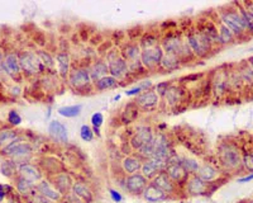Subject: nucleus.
Instances as JSON below:
<instances>
[{
	"mask_svg": "<svg viewBox=\"0 0 253 203\" xmlns=\"http://www.w3.org/2000/svg\"><path fill=\"white\" fill-rule=\"evenodd\" d=\"M161 47H162L165 54L177 56L182 61V64H185L187 61L195 60V56L185 41L184 33L178 32V30L172 29L166 32L161 38Z\"/></svg>",
	"mask_w": 253,
	"mask_h": 203,
	"instance_id": "nucleus-1",
	"label": "nucleus"
},
{
	"mask_svg": "<svg viewBox=\"0 0 253 203\" xmlns=\"http://www.w3.org/2000/svg\"><path fill=\"white\" fill-rule=\"evenodd\" d=\"M217 14L220 23L226 26L229 30H232V33L234 34L237 41H241L242 42V41L247 40L248 37H250L247 32H246L241 14L237 10V8H235L234 3L229 4V5L219 9L217 12Z\"/></svg>",
	"mask_w": 253,
	"mask_h": 203,
	"instance_id": "nucleus-2",
	"label": "nucleus"
},
{
	"mask_svg": "<svg viewBox=\"0 0 253 203\" xmlns=\"http://www.w3.org/2000/svg\"><path fill=\"white\" fill-rule=\"evenodd\" d=\"M218 161L222 169L234 173L238 170L243 169L242 168V150L239 146L234 143L227 141L222 143L218 147Z\"/></svg>",
	"mask_w": 253,
	"mask_h": 203,
	"instance_id": "nucleus-3",
	"label": "nucleus"
},
{
	"mask_svg": "<svg viewBox=\"0 0 253 203\" xmlns=\"http://www.w3.org/2000/svg\"><path fill=\"white\" fill-rule=\"evenodd\" d=\"M182 33H184L185 41H186L187 46L190 47L195 58H206L215 54L217 49L200 33L199 30L196 29L195 26L187 28Z\"/></svg>",
	"mask_w": 253,
	"mask_h": 203,
	"instance_id": "nucleus-4",
	"label": "nucleus"
},
{
	"mask_svg": "<svg viewBox=\"0 0 253 203\" xmlns=\"http://www.w3.org/2000/svg\"><path fill=\"white\" fill-rule=\"evenodd\" d=\"M210 78L211 97L215 99H223L230 94L229 87V66H222L215 69Z\"/></svg>",
	"mask_w": 253,
	"mask_h": 203,
	"instance_id": "nucleus-5",
	"label": "nucleus"
},
{
	"mask_svg": "<svg viewBox=\"0 0 253 203\" xmlns=\"http://www.w3.org/2000/svg\"><path fill=\"white\" fill-rule=\"evenodd\" d=\"M89 65H77V66L71 67L67 83H69L70 88H73L77 93L85 91L88 88L94 89L90 79V73H89Z\"/></svg>",
	"mask_w": 253,
	"mask_h": 203,
	"instance_id": "nucleus-6",
	"label": "nucleus"
},
{
	"mask_svg": "<svg viewBox=\"0 0 253 203\" xmlns=\"http://www.w3.org/2000/svg\"><path fill=\"white\" fill-rule=\"evenodd\" d=\"M187 91L184 85L171 84L165 95L162 97L163 103L166 107H169L172 111H181V108H186L185 106V98L187 95Z\"/></svg>",
	"mask_w": 253,
	"mask_h": 203,
	"instance_id": "nucleus-7",
	"label": "nucleus"
},
{
	"mask_svg": "<svg viewBox=\"0 0 253 203\" xmlns=\"http://www.w3.org/2000/svg\"><path fill=\"white\" fill-rule=\"evenodd\" d=\"M196 29L199 30L200 33L214 46L215 49H220L222 43L219 38V30H218V19L213 18H205L199 19L195 23Z\"/></svg>",
	"mask_w": 253,
	"mask_h": 203,
	"instance_id": "nucleus-8",
	"label": "nucleus"
},
{
	"mask_svg": "<svg viewBox=\"0 0 253 203\" xmlns=\"http://www.w3.org/2000/svg\"><path fill=\"white\" fill-rule=\"evenodd\" d=\"M3 154L5 156H9L10 159H13V161H22L25 159L29 158L33 154V147L32 145L23 140L21 137H18L17 140H14L12 144L4 147L3 149ZM23 164V161H22Z\"/></svg>",
	"mask_w": 253,
	"mask_h": 203,
	"instance_id": "nucleus-9",
	"label": "nucleus"
},
{
	"mask_svg": "<svg viewBox=\"0 0 253 203\" xmlns=\"http://www.w3.org/2000/svg\"><path fill=\"white\" fill-rule=\"evenodd\" d=\"M18 58L21 70L27 75L36 76L46 71L45 67L41 64V61H39L38 56H37V52L23 51L18 55Z\"/></svg>",
	"mask_w": 253,
	"mask_h": 203,
	"instance_id": "nucleus-10",
	"label": "nucleus"
},
{
	"mask_svg": "<svg viewBox=\"0 0 253 203\" xmlns=\"http://www.w3.org/2000/svg\"><path fill=\"white\" fill-rule=\"evenodd\" d=\"M152 144H153V156L152 158L167 161L172 155L175 154L169 137L166 136L165 134H162V132H158L157 135H154Z\"/></svg>",
	"mask_w": 253,
	"mask_h": 203,
	"instance_id": "nucleus-11",
	"label": "nucleus"
},
{
	"mask_svg": "<svg viewBox=\"0 0 253 203\" xmlns=\"http://www.w3.org/2000/svg\"><path fill=\"white\" fill-rule=\"evenodd\" d=\"M154 137L153 128L148 124H142V126H138L134 131V134L132 135L129 140V146L132 150H136L138 151L142 146L146 145L148 143H152Z\"/></svg>",
	"mask_w": 253,
	"mask_h": 203,
	"instance_id": "nucleus-12",
	"label": "nucleus"
},
{
	"mask_svg": "<svg viewBox=\"0 0 253 203\" xmlns=\"http://www.w3.org/2000/svg\"><path fill=\"white\" fill-rule=\"evenodd\" d=\"M163 55H165V52L160 45L153 47V49L142 50L139 60L147 71H154V70L160 69V62L162 60Z\"/></svg>",
	"mask_w": 253,
	"mask_h": 203,
	"instance_id": "nucleus-13",
	"label": "nucleus"
},
{
	"mask_svg": "<svg viewBox=\"0 0 253 203\" xmlns=\"http://www.w3.org/2000/svg\"><path fill=\"white\" fill-rule=\"evenodd\" d=\"M148 184H150V180L141 173L126 176V191L133 196H142Z\"/></svg>",
	"mask_w": 253,
	"mask_h": 203,
	"instance_id": "nucleus-14",
	"label": "nucleus"
},
{
	"mask_svg": "<svg viewBox=\"0 0 253 203\" xmlns=\"http://www.w3.org/2000/svg\"><path fill=\"white\" fill-rule=\"evenodd\" d=\"M136 104L139 107V109H143V111H154L157 109V107L160 106L161 98L158 97L154 90H146L142 91L141 94L136 97Z\"/></svg>",
	"mask_w": 253,
	"mask_h": 203,
	"instance_id": "nucleus-15",
	"label": "nucleus"
},
{
	"mask_svg": "<svg viewBox=\"0 0 253 203\" xmlns=\"http://www.w3.org/2000/svg\"><path fill=\"white\" fill-rule=\"evenodd\" d=\"M165 173L167 174L172 182L175 183L177 187H182L185 185L186 180L189 179V174L186 173V170L182 168L181 163H174V164H166Z\"/></svg>",
	"mask_w": 253,
	"mask_h": 203,
	"instance_id": "nucleus-16",
	"label": "nucleus"
},
{
	"mask_svg": "<svg viewBox=\"0 0 253 203\" xmlns=\"http://www.w3.org/2000/svg\"><path fill=\"white\" fill-rule=\"evenodd\" d=\"M165 168H166V161L160 160V159H156V158H151V159H148V160H143L141 172H139V173H141L142 175H145L148 180H152L157 174L163 172Z\"/></svg>",
	"mask_w": 253,
	"mask_h": 203,
	"instance_id": "nucleus-17",
	"label": "nucleus"
},
{
	"mask_svg": "<svg viewBox=\"0 0 253 203\" xmlns=\"http://www.w3.org/2000/svg\"><path fill=\"white\" fill-rule=\"evenodd\" d=\"M56 60V69H57V75L60 76L62 80H67L73 67V62H71V56H70L69 51H58L54 56Z\"/></svg>",
	"mask_w": 253,
	"mask_h": 203,
	"instance_id": "nucleus-18",
	"label": "nucleus"
},
{
	"mask_svg": "<svg viewBox=\"0 0 253 203\" xmlns=\"http://www.w3.org/2000/svg\"><path fill=\"white\" fill-rule=\"evenodd\" d=\"M151 183L154 185V187H157V188L160 189V191H162L163 193L167 194L169 197L170 196L176 194V192H177L178 189L177 185H176L175 183L172 182L171 179L167 176V174L165 173V170L157 174V175L152 179Z\"/></svg>",
	"mask_w": 253,
	"mask_h": 203,
	"instance_id": "nucleus-19",
	"label": "nucleus"
},
{
	"mask_svg": "<svg viewBox=\"0 0 253 203\" xmlns=\"http://www.w3.org/2000/svg\"><path fill=\"white\" fill-rule=\"evenodd\" d=\"M185 191L189 196L198 197V196H206L208 194V184L196 175H190L185 183Z\"/></svg>",
	"mask_w": 253,
	"mask_h": 203,
	"instance_id": "nucleus-20",
	"label": "nucleus"
},
{
	"mask_svg": "<svg viewBox=\"0 0 253 203\" xmlns=\"http://www.w3.org/2000/svg\"><path fill=\"white\" fill-rule=\"evenodd\" d=\"M36 191L37 193L42 194L43 197L52 201V202H61V201L63 200L62 194L54 188L49 179H42V180L36 185Z\"/></svg>",
	"mask_w": 253,
	"mask_h": 203,
	"instance_id": "nucleus-21",
	"label": "nucleus"
},
{
	"mask_svg": "<svg viewBox=\"0 0 253 203\" xmlns=\"http://www.w3.org/2000/svg\"><path fill=\"white\" fill-rule=\"evenodd\" d=\"M49 134L50 136L53 139V141H56V143L58 144L69 143V130H67L66 124L57 121V119L50 122Z\"/></svg>",
	"mask_w": 253,
	"mask_h": 203,
	"instance_id": "nucleus-22",
	"label": "nucleus"
},
{
	"mask_svg": "<svg viewBox=\"0 0 253 203\" xmlns=\"http://www.w3.org/2000/svg\"><path fill=\"white\" fill-rule=\"evenodd\" d=\"M18 174L19 176H22V178H25V180H28V182L33 183V184H36V183H39L41 180H42V172L39 170L38 167H36V165H33V164H29V163H25V164H21L18 168Z\"/></svg>",
	"mask_w": 253,
	"mask_h": 203,
	"instance_id": "nucleus-23",
	"label": "nucleus"
},
{
	"mask_svg": "<svg viewBox=\"0 0 253 203\" xmlns=\"http://www.w3.org/2000/svg\"><path fill=\"white\" fill-rule=\"evenodd\" d=\"M52 185L57 189L62 196H66L71 192L74 185V180L69 173L66 172H61V173L56 174L52 176Z\"/></svg>",
	"mask_w": 253,
	"mask_h": 203,
	"instance_id": "nucleus-24",
	"label": "nucleus"
},
{
	"mask_svg": "<svg viewBox=\"0 0 253 203\" xmlns=\"http://www.w3.org/2000/svg\"><path fill=\"white\" fill-rule=\"evenodd\" d=\"M108 66L109 75L114 76L115 79H118L119 82H122L126 78H129L128 76V62L122 56L108 62Z\"/></svg>",
	"mask_w": 253,
	"mask_h": 203,
	"instance_id": "nucleus-25",
	"label": "nucleus"
},
{
	"mask_svg": "<svg viewBox=\"0 0 253 203\" xmlns=\"http://www.w3.org/2000/svg\"><path fill=\"white\" fill-rule=\"evenodd\" d=\"M89 73H90L91 83H97L104 76L109 75V66L104 58H98V60L91 61L89 65Z\"/></svg>",
	"mask_w": 253,
	"mask_h": 203,
	"instance_id": "nucleus-26",
	"label": "nucleus"
},
{
	"mask_svg": "<svg viewBox=\"0 0 253 203\" xmlns=\"http://www.w3.org/2000/svg\"><path fill=\"white\" fill-rule=\"evenodd\" d=\"M195 175L199 179H202V182L208 184V183L217 180L218 176H219V170L211 163H204L200 164L199 169H198Z\"/></svg>",
	"mask_w": 253,
	"mask_h": 203,
	"instance_id": "nucleus-27",
	"label": "nucleus"
},
{
	"mask_svg": "<svg viewBox=\"0 0 253 203\" xmlns=\"http://www.w3.org/2000/svg\"><path fill=\"white\" fill-rule=\"evenodd\" d=\"M3 69L5 70L6 74L12 76V78L21 75L22 70L21 65H19L18 55L14 54V52H10V54L5 55V58H4L3 61Z\"/></svg>",
	"mask_w": 253,
	"mask_h": 203,
	"instance_id": "nucleus-28",
	"label": "nucleus"
},
{
	"mask_svg": "<svg viewBox=\"0 0 253 203\" xmlns=\"http://www.w3.org/2000/svg\"><path fill=\"white\" fill-rule=\"evenodd\" d=\"M142 49L139 47V43L137 42H126L121 49V56L126 62H133L141 58Z\"/></svg>",
	"mask_w": 253,
	"mask_h": 203,
	"instance_id": "nucleus-29",
	"label": "nucleus"
},
{
	"mask_svg": "<svg viewBox=\"0 0 253 203\" xmlns=\"http://www.w3.org/2000/svg\"><path fill=\"white\" fill-rule=\"evenodd\" d=\"M161 38L162 36L157 33V30H145V33L139 38V47L142 50L153 49L161 45Z\"/></svg>",
	"mask_w": 253,
	"mask_h": 203,
	"instance_id": "nucleus-30",
	"label": "nucleus"
},
{
	"mask_svg": "<svg viewBox=\"0 0 253 203\" xmlns=\"http://www.w3.org/2000/svg\"><path fill=\"white\" fill-rule=\"evenodd\" d=\"M142 163H143V160L139 156H137V155H129V156H126L122 160V169H123V172L126 175H132V174L141 172Z\"/></svg>",
	"mask_w": 253,
	"mask_h": 203,
	"instance_id": "nucleus-31",
	"label": "nucleus"
},
{
	"mask_svg": "<svg viewBox=\"0 0 253 203\" xmlns=\"http://www.w3.org/2000/svg\"><path fill=\"white\" fill-rule=\"evenodd\" d=\"M142 197L150 203H161L170 198L167 194H165L162 191L157 188V187H154L151 182L147 185V188L145 189V192L142 193Z\"/></svg>",
	"mask_w": 253,
	"mask_h": 203,
	"instance_id": "nucleus-32",
	"label": "nucleus"
},
{
	"mask_svg": "<svg viewBox=\"0 0 253 203\" xmlns=\"http://www.w3.org/2000/svg\"><path fill=\"white\" fill-rule=\"evenodd\" d=\"M139 113H141V109L137 106L136 102L132 100V102H129V103H126V106H124L121 115V121L123 122L124 124L132 123V122H134L138 118Z\"/></svg>",
	"mask_w": 253,
	"mask_h": 203,
	"instance_id": "nucleus-33",
	"label": "nucleus"
},
{
	"mask_svg": "<svg viewBox=\"0 0 253 203\" xmlns=\"http://www.w3.org/2000/svg\"><path fill=\"white\" fill-rule=\"evenodd\" d=\"M76 197H78L85 203H91L94 201V193L86 183L84 182H74L73 189H71Z\"/></svg>",
	"mask_w": 253,
	"mask_h": 203,
	"instance_id": "nucleus-34",
	"label": "nucleus"
},
{
	"mask_svg": "<svg viewBox=\"0 0 253 203\" xmlns=\"http://www.w3.org/2000/svg\"><path fill=\"white\" fill-rule=\"evenodd\" d=\"M229 87H230V94L242 93L244 91L243 80L241 78V74L238 71V67L229 66Z\"/></svg>",
	"mask_w": 253,
	"mask_h": 203,
	"instance_id": "nucleus-35",
	"label": "nucleus"
},
{
	"mask_svg": "<svg viewBox=\"0 0 253 203\" xmlns=\"http://www.w3.org/2000/svg\"><path fill=\"white\" fill-rule=\"evenodd\" d=\"M182 66V61L177 58V56H174V55L165 54L163 55L162 60L160 62V69L163 71H167V73H172V71H176L180 67Z\"/></svg>",
	"mask_w": 253,
	"mask_h": 203,
	"instance_id": "nucleus-36",
	"label": "nucleus"
},
{
	"mask_svg": "<svg viewBox=\"0 0 253 203\" xmlns=\"http://www.w3.org/2000/svg\"><path fill=\"white\" fill-rule=\"evenodd\" d=\"M238 67V71L241 74V78L243 80L244 88L252 89L253 88V69L250 64L247 62V60L242 61L241 64L237 65Z\"/></svg>",
	"mask_w": 253,
	"mask_h": 203,
	"instance_id": "nucleus-37",
	"label": "nucleus"
},
{
	"mask_svg": "<svg viewBox=\"0 0 253 203\" xmlns=\"http://www.w3.org/2000/svg\"><path fill=\"white\" fill-rule=\"evenodd\" d=\"M37 56H38L39 61H41V64L45 67L46 71H49L50 74H53L54 71H57V70H56V60H54V58L49 51H46V50H38V51H37Z\"/></svg>",
	"mask_w": 253,
	"mask_h": 203,
	"instance_id": "nucleus-38",
	"label": "nucleus"
},
{
	"mask_svg": "<svg viewBox=\"0 0 253 203\" xmlns=\"http://www.w3.org/2000/svg\"><path fill=\"white\" fill-rule=\"evenodd\" d=\"M94 90L95 91H105L110 90V89H115L119 87V80L115 79L114 76L106 75L98 80L97 83H94Z\"/></svg>",
	"mask_w": 253,
	"mask_h": 203,
	"instance_id": "nucleus-39",
	"label": "nucleus"
},
{
	"mask_svg": "<svg viewBox=\"0 0 253 203\" xmlns=\"http://www.w3.org/2000/svg\"><path fill=\"white\" fill-rule=\"evenodd\" d=\"M218 30H219V38L220 43H222V47H224V46H230L233 45V43L237 42V38H235L234 34L232 33V30H229L226 26L222 25L219 22V19H218Z\"/></svg>",
	"mask_w": 253,
	"mask_h": 203,
	"instance_id": "nucleus-40",
	"label": "nucleus"
},
{
	"mask_svg": "<svg viewBox=\"0 0 253 203\" xmlns=\"http://www.w3.org/2000/svg\"><path fill=\"white\" fill-rule=\"evenodd\" d=\"M15 185H17V191H18V193L22 194V196H25V197H29V196H33L34 194L36 184L28 182V180H25V179L22 178V176L17 178Z\"/></svg>",
	"mask_w": 253,
	"mask_h": 203,
	"instance_id": "nucleus-41",
	"label": "nucleus"
},
{
	"mask_svg": "<svg viewBox=\"0 0 253 203\" xmlns=\"http://www.w3.org/2000/svg\"><path fill=\"white\" fill-rule=\"evenodd\" d=\"M148 71L145 69V66L142 65L141 60L133 61V62H128V76L130 79H136V78H141V76L146 75Z\"/></svg>",
	"mask_w": 253,
	"mask_h": 203,
	"instance_id": "nucleus-42",
	"label": "nucleus"
},
{
	"mask_svg": "<svg viewBox=\"0 0 253 203\" xmlns=\"http://www.w3.org/2000/svg\"><path fill=\"white\" fill-rule=\"evenodd\" d=\"M82 106L81 104H75V106H66L61 107L57 109V113L65 118H75L81 115Z\"/></svg>",
	"mask_w": 253,
	"mask_h": 203,
	"instance_id": "nucleus-43",
	"label": "nucleus"
},
{
	"mask_svg": "<svg viewBox=\"0 0 253 203\" xmlns=\"http://www.w3.org/2000/svg\"><path fill=\"white\" fill-rule=\"evenodd\" d=\"M18 132L10 128H5V130L0 131V149H4L6 146L12 144L14 140L18 139Z\"/></svg>",
	"mask_w": 253,
	"mask_h": 203,
	"instance_id": "nucleus-44",
	"label": "nucleus"
},
{
	"mask_svg": "<svg viewBox=\"0 0 253 203\" xmlns=\"http://www.w3.org/2000/svg\"><path fill=\"white\" fill-rule=\"evenodd\" d=\"M181 165L189 175H195L200 167V163L194 158H181Z\"/></svg>",
	"mask_w": 253,
	"mask_h": 203,
	"instance_id": "nucleus-45",
	"label": "nucleus"
},
{
	"mask_svg": "<svg viewBox=\"0 0 253 203\" xmlns=\"http://www.w3.org/2000/svg\"><path fill=\"white\" fill-rule=\"evenodd\" d=\"M242 168L250 173H253V152L247 151L242 154Z\"/></svg>",
	"mask_w": 253,
	"mask_h": 203,
	"instance_id": "nucleus-46",
	"label": "nucleus"
},
{
	"mask_svg": "<svg viewBox=\"0 0 253 203\" xmlns=\"http://www.w3.org/2000/svg\"><path fill=\"white\" fill-rule=\"evenodd\" d=\"M80 137H81L82 141L85 143H90L94 139V131L90 126L88 124H82L81 128H80Z\"/></svg>",
	"mask_w": 253,
	"mask_h": 203,
	"instance_id": "nucleus-47",
	"label": "nucleus"
},
{
	"mask_svg": "<svg viewBox=\"0 0 253 203\" xmlns=\"http://www.w3.org/2000/svg\"><path fill=\"white\" fill-rule=\"evenodd\" d=\"M172 83H170V82H161V83H158L156 87H154V91H156L157 94H158V97H160L161 99H162V97L165 95V93L167 91V89L170 88V85Z\"/></svg>",
	"mask_w": 253,
	"mask_h": 203,
	"instance_id": "nucleus-48",
	"label": "nucleus"
},
{
	"mask_svg": "<svg viewBox=\"0 0 253 203\" xmlns=\"http://www.w3.org/2000/svg\"><path fill=\"white\" fill-rule=\"evenodd\" d=\"M8 122H9L12 126H19L22 122V117L19 116V113L17 111H10L8 113Z\"/></svg>",
	"mask_w": 253,
	"mask_h": 203,
	"instance_id": "nucleus-49",
	"label": "nucleus"
},
{
	"mask_svg": "<svg viewBox=\"0 0 253 203\" xmlns=\"http://www.w3.org/2000/svg\"><path fill=\"white\" fill-rule=\"evenodd\" d=\"M102 123H104V116H102V113L95 112L91 116V124H93V127L100 128L102 126Z\"/></svg>",
	"mask_w": 253,
	"mask_h": 203,
	"instance_id": "nucleus-50",
	"label": "nucleus"
},
{
	"mask_svg": "<svg viewBox=\"0 0 253 203\" xmlns=\"http://www.w3.org/2000/svg\"><path fill=\"white\" fill-rule=\"evenodd\" d=\"M61 202H62V203H85L84 201H81L78 197H76L73 192H70L69 194L63 196V200L61 201Z\"/></svg>",
	"mask_w": 253,
	"mask_h": 203,
	"instance_id": "nucleus-51",
	"label": "nucleus"
},
{
	"mask_svg": "<svg viewBox=\"0 0 253 203\" xmlns=\"http://www.w3.org/2000/svg\"><path fill=\"white\" fill-rule=\"evenodd\" d=\"M109 194H110V198L113 200V202L115 203H121L123 201V196L119 191L117 189H109Z\"/></svg>",
	"mask_w": 253,
	"mask_h": 203,
	"instance_id": "nucleus-52",
	"label": "nucleus"
},
{
	"mask_svg": "<svg viewBox=\"0 0 253 203\" xmlns=\"http://www.w3.org/2000/svg\"><path fill=\"white\" fill-rule=\"evenodd\" d=\"M32 198H33V203H53L52 201L47 200V198L43 197L42 194L39 193H34L33 196H32Z\"/></svg>",
	"mask_w": 253,
	"mask_h": 203,
	"instance_id": "nucleus-53",
	"label": "nucleus"
},
{
	"mask_svg": "<svg viewBox=\"0 0 253 203\" xmlns=\"http://www.w3.org/2000/svg\"><path fill=\"white\" fill-rule=\"evenodd\" d=\"M142 89L139 88L138 85H136V87H134V88H132V89H129V90H126V97H137V95H139L142 93Z\"/></svg>",
	"mask_w": 253,
	"mask_h": 203,
	"instance_id": "nucleus-54",
	"label": "nucleus"
},
{
	"mask_svg": "<svg viewBox=\"0 0 253 203\" xmlns=\"http://www.w3.org/2000/svg\"><path fill=\"white\" fill-rule=\"evenodd\" d=\"M251 180H253V173H250V174H247L246 176H242V178H239L238 183H248V182H251Z\"/></svg>",
	"mask_w": 253,
	"mask_h": 203,
	"instance_id": "nucleus-55",
	"label": "nucleus"
},
{
	"mask_svg": "<svg viewBox=\"0 0 253 203\" xmlns=\"http://www.w3.org/2000/svg\"><path fill=\"white\" fill-rule=\"evenodd\" d=\"M5 196H6L5 187H4V185H0V201L3 200V198L5 197Z\"/></svg>",
	"mask_w": 253,
	"mask_h": 203,
	"instance_id": "nucleus-56",
	"label": "nucleus"
},
{
	"mask_svg": "<svg viewBox=\"0 0 253 203\" xmlns=\"http://www.w3.org/2000/svg\"><path fill=\"white\" fill-rule=\"evenodd\" d=\"M4 58H5V55L3 54V51L0 50V66L3 67V61H4Z\"/></svg>",
	"mask_w": 253,
	"mask_h": 203,
	"instance_id": "nucleus-57",
	"label": "nucleus"
},
{
	"mask_svg": "<svg viewBox=\"0 0 253 203\" xmlns=\"http://www.w3.org/2000/svg\"><path fill=\"white\" fill-rule=\"evenodd\" d=\"M93 131H94V135L97 134L98 136H100V128H98V127H93Z\"/></svg>",
	"mask_w": 253,
	"mask_h": 203,
	"instance_id": "nucleus-58",
	"label": "nucleus"
},
{
	"mask_svg": "<svg viewBox=\"0 0 253 203\" xmlns=\"http://www.w3.org/2000/svg\"><path fill=\"white\" fill-rule=\"evenodd\" d=\"M247 62H248V64L251 65V66H252V69H253V56H252V58H248V60H247Z\"/></svg>",
	"mask_w": 253,
	"mask_h": 203,
	"instance_id": "nucleus-59",
	"label": "nucleus"
}]
</instances>
